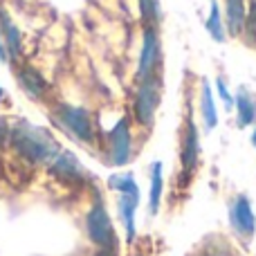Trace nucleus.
I'll use <instances>...</instances> for the list:
<instances>
[{"instance_id":"6","label":"nucleus","mask_w":256,"mask_h":256,"mask_svg":"<svg viewBox=\"0 0 256 256\" xmlns=\"http://www.w3.org/2000/svg\"><path fill=\"white\" fill-rule=\"evenodd\" d=\"M160 68H162V43H160L158 27H144L142 52H140V61H137V81L158 76Z\"/></svg>"},{"instance_id":"23","label":"nucleus","mask_w":256,"mask_h":256,"mask_svg":"<svg viewBox=\"0 0 256 256\" xmlns=\"http://www.w3.org/2000/svg\"><path fill=\"white\" fill-rule=\"evenodd\" d=\"M94 256H120V245H110V248H99Z\"/></svg>"},{"instance_id":"19","label":"nucleus","mask_w":256,"mask_h":256,"mask_svg":"<svg viewBox=\"0 0 256 256\" xmlns=\"http://www.w3.org/2000/svg\"><path fill=\"white\" fill-rule=\"evenodd\" d=\"M142 18H144V27H158L162 12H160V0H140Z\"/></svg>"},{"instance_id":"21","label":"nucleus","mask_w":256,"mask_h":256,"mask_svg":"<svg viewBox=\"0 0 256 256\" xmlns=\"http://www.w3.org/2000/svg\"><path fill=\"white\" fill-rule=\"evenodd\" d=\"M216 88H218V94H220V99H222V104H225V108H234V97L230 94V90H227V86H225V81L218 76L216 79Z\"/></svg>"},{"instance_id":"15","label":"nucleus","mask_w":256,"mask_h":256,"mask_svg":"<svg viewBox=\"0 0 256 256\" xmlns=\"http://www.w3.org/2000/svg\"><path fill=\"white\" fill-rule=\"evenodd\" d=\"M150 173V191H148V214L155 216L160 212V202H162L164 194V164L153 162L148 168Z\"/></svg>"},{"instance_id":"18","label":"nucleus","mask_w":256,"mask_h":256,"mask_svg":"<svg viewBox=\"0 0 256 256\" xmlns=\"http://www.w3.org/2000/svg\"><path fill=\"white\" fill-rule=\"evenodd\" d=\"M108 189L115 191V194H135V191H140V186H137L135 176L128 171V173H112L108 178Z\"/></svg>"},{"instance_id":"13","label":"nucleus","mask_w":256,"mask_h":256,"mask_svg":"<svg viewBox=\"0 0 256 256\" xmlns=\"http://www.w3.org/2000/svg\"><path fill=\"white\" fill-rule=\"evenodd\" d=\"M236 124L238 128H250L256 124V94L250 88L240 86L236 90Z\"/></svg>"},{"instance_id":"1","label":"nucleus","mask_w":256,"mask_h":256,"mask_svg":"<svg viewBox=\"0 0 256 256\" xmlns=\"http://www.w3.org/2000/svg\"><path fill=\"white\" fill-rule=\"evenodd\" d=\"M7 146H12L14 153L30 164H50L61 153V146L48 128L30 124L27 120L9 124Z\"/></svg>"},{"instance_id":"24","label":"nucleus","mask_w":256,"mask_h":256,"mask_svg":"<svg viewBox=\"0 0 256 256\" xmlns=\"http://www.w3.org/2000/svg\"><path fill=\"white\" fill-rule=\"evenodd\" d=\"M200 256H230V254H227V248H222L220 252H218V248H204Z\"/></svg>"},{"instance_id":"8","label":"nucleus","mask_w":256,"mask_h":256,"mask_svg":"<svg viewBox=\"0 0 256 256\" xmlns=\"http://www.w3.org/2000/svg\"><path fill=\"white\" fill-rule=\"evenodd\" d=\"M230 227L240 240H252L256 234V214L248 196L238 194L230 202Z\"/></svg>"},{"instance_id":"5","label":"nucleus","mask_w":256,"mask_h":256,"mask_svg":"<svg viewBox=\"0 0 256 256\" xmlns=\"http://www.w3.org/2000/svg\"><path fill=\"white\" fill-rule=\"evenodd\" d=\"M132 126L128 117H122L108 132V164L126 166L132 160Z\"/></svg>"},{"instance_id":"17","label":"nucleus","mask_w":256,"mask_h":256,"mask_svg":"<svg viewBox=\"0 0 256 256\" xmlns=\"http://www.w3.org/2000/svg\"><path fill=\"white\" fill-rule=\"evenodd\" d=\"M204 27H207L212 40H216V43H225V40H227L225 16H222V12H220V7H218L216 0H212V7H209V16H207Z\"/></svg>"},{"instance_id":"7","label":"nucleus","mask_w":256,"mask_h":256,"mask_svg":"<svg viewBox=\"0 0 256 256\" xmlns=\"http://www.w3.org/2000/svg\"><path fill=\"white\" fill-rule=\"evenodd\" d=\"M48 166H50V173H52L58 182H63V184L81 186V184H86V182L90 180L86 166L79 162V158H76L72 150H63L61 148V153H58L56 158L48 164Z\"/></svg>"},{"instance_id":"10","label":"nucleus","mask_w":256,"mask_h":256,"mask_svg":"<svg viewBox=\"0 0 256 256\" xmlns=\"http://www.w3.org/2000/svg\"><path fill=\"white\" fill-rule=\"evenodd\" d=\"M16 81H18L22 92H25L30 99H34V102L45 99V94L50 92V86H48V81H45V76L32 66H18L16 68Z\"/></svg>"},{"instance_id":"16","label":"nucleus","mask_w":256,"mask_h":256,"mask_svg":"<svg viewBox=\"0 0 256 256\" xmlns=\"http://www.w3.org/2000/svg\"><path fill=\"white\" fill-rule=\"evenodd\" d=\"M200 117H202L204 130H214L218 124V108L214 102V90L209 81H202V90H200Z\"/></svg>"},{"instance_id":"20","label":"nucleus","mask_w":256,"mask_h":256,"mask_svg":"<svg viewBox=\"0 0 256 256\" xmlns=\"http://www.w3.org/2000/svg\"><path fill=\"white\" fill-rule=\"evenodd\" d=\"M250 38V43H254L256 40V0L252 2V7H250L248 12V20H245V34Z\"/></svg>"},{"instance_id":"27","label":"nucleus","mask_w":256,"mask_h":256,"mask_svg":"<svg viewBox=\"0 0 256 256\" xmlns=\"http://www.w3.org/2000/svg\"><path fill=\"white\" fill-rule=\"evenodd\" d=\"M2 99H4V90L0 88V102H2Z\"/></svg>"},{"instance_id":"25","label":"nucleus","mask_w":256,"mask_h":256,"mask_svg":"<svg viewBox=\"0 0 256 256\" xmlns=\"http://www.w3.org/2000/svg\"><path fill=\"white\" fill-rule=\"evenodd\" d=\"M0 61H2V63H9V54H7V48H4L2 36H0Z\"/></svg>"},{"instance_id":"2","label":"nucleus","mask_w":256,"mask_h":256,"mask_svg":"<svg viewBox=\"0 0 256 256\" xmlns=\"http://www.w3.org/2000/svg\"><path fill=\"white\" fill-rule=\"evenodd\" d=\"M54 122L63 128L70 137H74L81 144H94L97 132H94V117L88 108L70 106V104H58L52 112Z\"/></svg>"},{"instance_id":"9","label":"nucleus","mask_w":256,"mask_h":256,"mask_svg":"<svg viewBox=\"0 0 256 256\" xmlns=\"http://www.w3.org/2000/svg\"><path fill=\"white\" fill-rule=\"evenodd\" d=\"M200 164V130L194 117H186L184 126L180 130V166L186 176L198 168Z\"/></svg>"},{"instance_id":"3","label":"nucleus","mask_w":256,"mask_h":256,"mask_svg":"<svg viewBox=\"0 0 256 256\" xmlns=\"http://www.w3.org/2000/svg\"><path fill=\"white\" fill-rule=\"evenodd\" d=\"M162 102V74L137 81V90L132 97V120L137 126L150 128L158 115V106Z\"/></svg>"},{"instance_id":"4","label":"nucleus","mask_w":256,"mask_h":256,"mask_svg":"<svg viewBox=\"0 0 256 256\" xmlns=\"http://www.w3.org/2000/svg\"><path fill=\"white\" fill-rule=\"evenodd\" d=\"M86 234H88L90 243H92L97 250L110 248V245H120L115 225H112L110 214H108L106 202L102 200V196L94 198V202L90 204L88 214H86Z\"/></svg>"},{"instance_id":"22","label":"nucleus","mask_w":256,"mask_h":256,"mask_svg":"<svg viewBox=\"0 0 256 256\" xmlns=\"http://www.w3.org/2000/svg\"><path fill=\"white\" fill-rule=\"evenodd\" d=\"M7 137H9V124H7V120L0 117V150L7 146Z\"/></svg>"},{"instance_id":"26","label":"nucleus","mask_w":256,"mask_h":256,"mask_svg":"<svg viewBox=\"0 0 256 256\" xmlns=\"http://www.w3.org/2000/svg\"><path fill=\"white\" fill-rule=\"evenodd\" d=\"M252 144H254V148H256V128H254V132H252Z\"/></svg>"},{"instance_id":"14","label":"nucleus","mask_w":256,"mask_h":256,"mask_svg":"<svg viewBox=\"0 0 256 256\" xmlns=\"http://www.w3.org/2000/svg\"><path fill=\"white\" fill-rule=\"evenodd\" d=\"M245 20H248V4H245V0H225L227 36H243Z\"/></svg>"},{"instance_id":"11","label":"nucleus","mask_w":256,"mask_h":256,"mask_svg":"<svg viewBox=\"0 0 256 256\" xmlns=\"http://www.w3.org/2000/svg\"><path fill=\"white\" fill-rule=\"evenodd\" d=\"M140 207V191L135 194H117V212H120L122 225H124L126 243H135L137 236V225H135V214Z\"/></svg>"},{"instance_id":"12","label":"nucleus","mask_w":256,"mask_h":256,"mask_svg":"<svg viewBox=\"0 0 256 256\" xmlns=\"http://www.w3.org/2000/svg\"><path fill=\"white\" fill-rule=\"evenodd\" d=\"M0 36L4 40V48H7V54H9V61L14 58H20L22 54V36H20V30L18 25L12 20L7 12L0 7Z\"/></svg>"}]
</instances>
